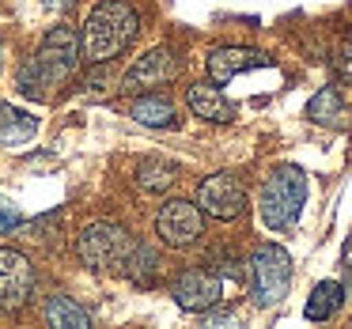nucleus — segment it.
<instances>
[{"label":"nucleus","instance_id":"obj_1","mask_svg":"<svg viewBox=\"0 0 352 329\" xmlns=\"http://www.w3.org/2000/svg\"><path fill=\"white\" fill-rule=\"evenodd\" d=\"M76 65H80V34L72 27H54L42 38L34 61L19 69V95H27L34 102H46L50 87H61L76 72Z\"/></svg>","mask_w":352,"mask_h":329},{"label":"nucleus","instance_id":"obj_2","mask_svg":"<svg viewBox=\"0 0 352 329\" xmlns=\"http://www.w3.org/2000/svg\"><path fill=\"white\" fill-rule=\"evenodd\" d=\"M137 27L140 16L133 12V4L102 0V4H95V12L80 31V57L87 65H110L118 54L129 49V42L137 38Z\"/></svg>","mask_w":352,"mask_h":329},{"label":"nucleus","instance_id":"obj_3","mask_svg":"<svg viewBox=\"0 0 352 329\" xmlns=\"http://www.w3.org/2000/svg\"><path fill=\"white\" fill-rule=\"evenodd\" d=\"M303 201H307V174L292 163H284V167L269 170V178L261 182L258 216L269 231H288L303 212Z\"/></svg>","mask_w":352,"mask_h":329},{"label":"nucleus","instance_id":"obj_4","mask_svg":"<svg viewBox=\"0 0 352 329\" xmlns=\"http://www.w3.org/2000/svg\"><path fill=\"white\" fill-rule=\"evenodd\" d=\"M129 253H133V235L122 223H110V220L87 223L76 238V258L87 269H95V273H118V269H125Z\"/></svg>","mask_w":352,"mask_h":329},{"label":"nucleus","instance_id":"obj_5","mask_svg":"<svg viewBox=\"0 0 352 329\" xmlns=\"http://www.w3.org/2000/svg\"><path fill=\"white\" fill-rule=\"evenodd\" d=\"M292 284V258L284 246L261 242L250 258V295L258 306H276L288 295Z\"/></svg>","mask_w":352,"mask_h":329},{"label":"nucleus","instance_id":"obj_6","mask_svg":"<svg viewBox=\"0 0 352 329\" xmlns=\"http://www.w3.org/2000/svg\"><path fill=\"white\" fill-rule=\"evenodd\" d=\"M155 231H160V238L167 246H175V250H186V246H193L201 238V231H205V212H201L193 201H167V205L160 208V216H155Z\"/></svg>","mask_w":352,"mask_h":329},{"label":"nucleus","instance_id":"obj_7","mask_svg":"<svg viewBox=\"0 0 352 329\" xmlns=\"http://www.w3.org/2000/svg\"><path fill=\"white\" fill-rule=\"evenodd\" d=\"M197 208L212 220H239L246 212V190L235 174H208L197 185Z\"/></svg>","mask_w":352,"mask_h":329},{"label":"nucleus","instance_id":"obj_8","mask_svg":"<svg viewBox=\"0 0 352 329\" xmlns=\"http://www.w3.org/2000/svg\"><path fill=\"white\" fill-rule=\"evenodd\" d=\"M34 295V265L19 250H0V310H19Z\"/></svg>","mask_w":352,"mask_h":329},{"label":"nucleus","instance_id":"obj_9","mask_svg":"<svg viewBox=\"0 0 352 329\" xmlns=\"http://www.w3.org/2000/svg\"><path fill=\"white\" fill-rule=\"evenodd\" d=\"M220 299H223V284H220V276L208 273V269H186L175 280V303L190 314L212 310Z\"/></svg>","mask_w":352,"mask_h":329},{"label":"nucleus","instance_id":"obj_10","mask_svg":"<svg viewBox=\"0 0 352 329\" xmlns=\"http://www.w3.org/2000/svg\"><path fill=\"white\" fill-rule=\"evenodd\" d=\"M175 76H178V61L170 57V49H152V54H144L122 76V91L125 95H140V91H148V87L170 84Z\"/></svg>","mask_w":352,"mask_h":329},{"label":"nucleus","instance_id":"obj_11","mask_svg":"<svg viewBox=\"0 0 352 329\" xmlns=\"http://www.w3.org/2000/svg\"><path fill=\"white\" fill-rule=\"evenodd\" d=\"M261 65H269V57L258 54V49L223 46V49H212V54H208V80H212V84H228V80H235L239 72L261 69Z\"/></svg>","mask_w":352,"mask_h":329},{"label":"nucleus","instance_id":"obj_12","mask_svg":"<svg viewBox=\"0 0 352 329\" xmlns=\"http://www.w3.org/2000/svg\"><path fill=\"white\" fill-rule=\"evenodd\" d=\"M186 102H190V110L197 117H205V122H216V125L235 122V106L223 99L216 84H193L190 91H186Z\"/></svg>","mask_w":352,"mask_h":329},{"label":"nucleus","instance_id":"obj_13","mask_svg":"<svg viewBox=\"0 0 352 329\" xmlns=\"http://www.w3.org/2000/svg\"><path fill=\"white\" fill-rule=\"evenodd\" d=\"M34 133H38V122L27 110L12 106V102H0V148H19Z\"/></svg>","mask_w":352,"mask_h":329},{"label":"nucleus","instance_id":"obj_14","mask_svg":"<svg viewBox=\"0 0 352 329\" xmlns=\"http://www.w3.org/2000/svg\"><path fill=\"white\" fill-rule=\"evenodd\" d=\"M133 117H137L140 125H152V129H170V125L178 122V110L167 95H144L140 91V99L133 102Z\"/></svg>","mask_w":352,"mask_h":329},{"label":"nucleus","instance_id":"obj_15","mask_svg":"<svg viewBox=\"0 0 352 329\" xmlns=\"http://www.w3.org/2000/svg\"><path fill=\"white\" fill-rule=\"evenodd\" d=\"M341 299H344L341 284H337V280H322V284H314V291H311V299H307L303 314L311 321H326V318H333V314H337Z\"/></svg>","mask_w":352,"mask_h":329},{"label":"nucleus","instance_id":"obj_16","mask_svg":"<svg viewBox=\"0 0 352 329\" xmlns=\"http://www.w3.org/2000/svg\"><path fill=\"white\" fill-rule=\"evenodd\" d=\"M46 321H50V326H57V329H87V326H91V314H87L76 299L54 295L46 303Z\"/></svg>","mask_w":352,"mask_h":329},{"label":"nucleus","instance_id":"obj_17","mask_svg":"<svg viewBox=\"0 0 352 329\" xmlns=\"http://www.w3.org/2000/svg\"><path fill=\"white\" fill-rule=\"evenodd\" d=\"M307 117H311L314 125L337 129V125L344 122V102H341V95H337V87H322V91L307 102Z\"/></svg>","mask_w":352,"mask_h":329},{"label":"nucleus","instance_id":"obj_18","mask_svg":"<svg viewBox=\"0 0 352 329\" xmlns=\"http://www.w3.org/2000/svg\"><path fill=\"white\" fill-rule=\"evenodd\" d=\"M125 269H129V276L137 284H152L155 273H160V253H155V246L133 242V253H129V261H125Z\"/></svg>","mask_w":352,"mask_h":329},{"label":"nucleus","instance_id":"obj_19","mask_svg":"<svg viewBox=\"0 0 352 329\" xmlns=\"http://www.w3.org/2000/svg\"><path fill=\"white\" fill-rule=\"evenodd\" d=\"M175 178H178V170L170 167V163H163V159H148L144 167L137 170L140 190H148V193H163V190H170V185H175Z\"/></svg>","mask_w":352,"mask_h":329},{"label":"nucleus","instance_id":"obj_20","mask_svg":"<svg viewBox=\"0 0 352 329\" xmlns=\"http://www.w3.org/2000/svg\"><path fill=\"white\" fill-rule=\"evenodd\" d=\"M19 223H23V212H19V208L12 205L8 197H0V235H8V231H16Z\"/></svg>","mask_w":352,"mask_h":329},{"label":"nucleus","instance_id":"obj_21","mask_svg":"<svg viewBox=\"0 0 352 329\" xmlns=\"http://www.w3.org/2000/svg\"><path fill=\"white\" fill-rule=\"evenodd\" d=\"M337 72H341V76L352 84V42L341 49V57H337Z\"/></svg>","mask_w":352,"mask_h":329},{"label":"nucleus","instance_id":"obj_22","mask_svg":"<svg viewBox=\"0 0 352 329\" xmlns=\"http://www.w3.org/2000/svg\"><path fill=\"white\" fill-rule=\"evenodd\" d=\"M42 4H46L50 12H65L69 4H76V0H42Z\"/></svg>","mask_w":352,"mask_h":329},{"label":"nucleus","instance_id":"obj_23","mask_svg":"<svg viewBox=\"0 0 352 329\" xmlns=\"http://www.w3.org/2000/svg\"><path fill=\"white\" fill-rule=\"evenodd\" d=\"M0 65H4V38H0Z\"/></svg>","mask_w":352,"mask_h":329}]
</instances>
